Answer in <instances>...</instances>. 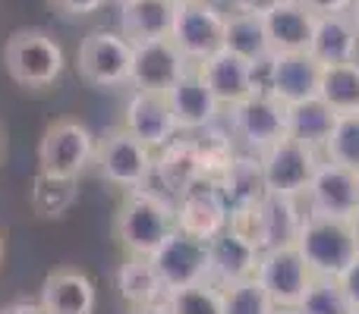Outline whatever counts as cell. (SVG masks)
<instances>
[{"label": "cell", "instance_id": "7", "mask_svg": "<svg viewBox=\"0 0 359 314\" xmlns=\"http://www.w3.org/2000/svg\"><path fill=\"white\" fill-rule=\"evenodd\" d=\"M322 63L309 50H280L268 60L255 63V85L259 92H271L284 104L316 98L322 85Z\"/></svg>", "mask_w": 359, "mask_h": 314}, {"label": "cell", "instance_id": "36", "mask_svg": "<svg viewBox=\"0 0 359 314\" xmlns=\"http://www.w3.org/2000/svg\"><path fill=\"white\" fill-rule=\"evenodd\" d=\"M168 305L174 314H224V299L221 286L205 280L196 286H183V290L168 292Z\"/></svg>", "mask_w": 359, "mask_h": 314}, {"label": "cell", "instance_id": "34", "mask_svg": "<svg viewBox=\"0 0 359 314\" xmlns=\"http://www.w3.org/2000/svg\"><path fill=\"white\" fill-rule=\"evenodd\" d=\"M221 299H224V314H280L278 305L271 302V296L265 292V286L255 277L221 286Z\"/></svg>", "mask_w": 359, "mask_h": 314}, {"label": "cell", "instance_id": "2", "mask_svg": "<svg viewBox=\"0 0 359 314\" xmlns=\"http://www.w3.org/2000/svg\"><path fill=\"white\" fill-rule=\"evenodd\" d=\"M4 66L16 85L29 92L50 88L63 76L67 57L57 38L44 29H19L10 35L4 48Z\"/></svg>", "mask_w": 359, "mask_h": 314}, {"label": "cell", "instance_id": "31", "mask_svg": "<svg viewBox=\"0 0 359 314\" xmlns=\"http://www.w3.org/2000/svg\"><path fill=\"white\" fill-rule=\"evenodd\" d=\"M318 98L341 117L344 113H359V60L325 66Z\"/></svg>", "mask_w": 359, "mask_h": 314}, {"label": "cell", "instance_id": "15", "mask_svg": "<svg viewBox=\"0 0 359 314\" xmlns=\"http://www.w3.org/2000/svg\"><path fill=\"white\" fill-rule=\"evenodd\" d=\"M177 204V229L196 236V239H215L230 223V208L224 201L215 179H198L196 185L174 198Z\"/></svg>", "mask_w": 359, "mask_h": 314}, {"label": "cell", "instance_id": "5", "mask_svg": "<svg viewBox=\"0 0 359 314\" xmlns=\"http://www.w3.org/2000/svg\"><path fill=\"white\" fill-rule=\"evenodd\" d=\"M224 117H227V129L243 145V151L262 155L287 136V104L274 98L271 92H252L240 104L227 107Z\"/></svg>", "mask_w": 359, "mask_h": 314}, {"label": "cell", "instance_id": "39", "mask_svg": "<svg viewBox=\"0 0 359 314\" xmlns=\"http://www.w3.org/2000/svg\"><path fill=\"white\" fill-rule=\"evenodd\" d=\"M303 6H309L312 13H350V6H353V0H299Z\"/></svg>", "mask_w": 359, "mask_h": 314}, {"label": "cell", "instance_id": "18", "mask_svg": "<svg viewBox=\"0 0 359 314\" xmlns=\"http://www.w3.org/2000/svg\"><path fill=\"white\" fill-rule=\"evenodd\" d=\"M262 248L240 236L236 229L224 227L215 239H208V280L217 286H230L240 280L255 277Z\"/></svg>", "mask_w": 359, "mask_h": 314}, {"label": "cell", "instance_id": "33", "mask_svg": "<svg viewBox=\"0 0 359 314\" xmlns=\"http://www.w3.org/2000/svg\"><path fill=\"white\" fill-rule=\"evenodd\" d=\"M322 157L359 173V113L337 117L334 129H331L328 142L322 148Z\"/></svg>", "mask_w": 359, "mask_h": 314}, {"label": "cell", "instance_id": "6", "mask_svg": "<svg viewBox=\"0 0 359 314\" xmlns=\"http://www.w3.org/2000/svg\"><path fill=\"white\" fill-rule=\"evenodd\" d=\"M98 138L79 120H54L38 142V170L50 176L79 179L95 164Z\"/></svg>", "mask_w": 359, "mask_h": 314}, {"label": "cell", "instance_id": "32", "mask_svg": "<svg viewBox=\"0 0 359 314\" xmlns=\"http://www.w3.org/2000/svg\"><path fill=\"white\" fill-rule=\"evenodd\" d=\"M192 142H196L198 160H202V173L208 179H217L227 164L236 157V138L227 126L215 123V126H205V129L192 132Z\"/></svg>", "mask_w": 359, "mask_h": 314}, {"label": "cell", "instance_id": "43", "mask_svg": "<svg viewBox=\"0 0 359 314\" xmlns=\"http://www.w3.org/2000/svg\"><path fill=\"white\" fill-rule=\"evenodd\" d=\"M350 19H353L356 35H359V0H353V6H350Z\"/></svg>", "mask_w": 359, "mask_h": 314}, {"label": "cell", "instance_id": "17", "mask_svg": "<svg viewBox=\"0 0 359 314\" xmlns=\"http://www.w3.org/2000/svg\"><path fill=\"white\" fill-rule=\"evenodd\" d=\"M196 69L205 79V85L211 88V94L221 101L224 110L240 104V101L249 98L252 92H259V85H255V63H249L246 57L233 54V50H227V48L211 54L208 60L196 63Z\"/></svg>", "mask_w": 359, "mask_h": 314}, {"label": "cell", "instance_id": "1", "mask_svg": "<svg viewBox=\"0 0 359 314\" xmlns=\"http://www.w3.org/2000/svg\"><path fill=\"white\" fill-rule=\"evenodd\" d=\"M177 229V204L161 189L139 185L130 189L117 208L114 236L126 255H142L151 258L164 245L170 233Z\"/></svg>", "mask_w": 359, "mask_h": 314}, {"label": "cell", "instance_id": "28", "mask_svg": "<svg viewBox=\"0 0 359 314\" xmlns=\"http://www.w3.org/2000/svg\"><path fill=\"white\" fill-rule=\"evenodd\" d=\"M117 290H120V299H123L130 308H136V305H151L168 296V290H164L151 258H142V255H126V261L117 271Z\"/></svg>", "mask_w": 359, "mask_h": 314}, {"label": "cell", "instance_id": "12", "mask_svg": "<svg viewBox=\"0 0 359 314\" xmlns=\"http://www.w3.org/2000/svg\"><path fill=\"white\" fill-rule=\"evenodd\" d=\"M192 63L183 57L170 38H155V41L133 44V69H130V88L133 92H151L168 94L170 88L189 73Z\"/></svg>", "mask_w": 359, "mask_h": 314}, {"label": "cell", "instance_id": "30", "mask_svg": "<svg viewBox=\"0 0 359 314\" xmlns=\"http://www.w3.org/2000/svg\"><path fill=\"white\" fill-rule=\"evenodd\" d=\"M79 198V179H67V176H50V173H41L32 179L29 189V201L35 217L41 220H57L63 217Z\"/></svg>", "mask_w": 359, "mask_h": 314}, {"label": "cell", "instance_id": "10", "mask_svg": "<svg viewBox=\"0 0 359 314\" xmlns=\"http://www.w3.org/2000/svg\"><path fill=\"white\" fill-rule=\"evenodd\" d=\"M82 82L92 88H120L130 85L133 69V44L117 31L95 29L82 38L79 54H76Z\"/></svg>", "mask_w": 359, "mask_h": 314}, {"label": "cell", "instance_id": "47", "mask_svg": "<svg viewBox=\"0 0 359 314\" xmlns=\"http://www.w3.org/2000/svg\"><path fill=\"white\" fill-rule=\"evenodd\" d=\"M114 3H117V6H123V3H130V0H114Z\"/></svg>", "mask_w": 359, "mask_h": 314}, {"label": "cell", "instance_id": "9", "mask_svg": "<svg viewBox=\"0 0 359 314\" xmlns=\"http://www.w3.org/2000/svg\"><path fill=\"white\" fill-rule=\"evenodd\" d=\"M224 29H227V10L221 3H215V0H192V3L177 6L170 41L196 66V63L208 60L211 54H217L224 48Z\"/></svg>", "mask_w": 359, "mask_h": 314}, {"label": "cell", "instance_id": "13", "mask_svg": "<svg viewBox=\"0 0 359 314\" xmlns=\"http://www.w3.org/2000/svg\"><path fill=\"white\" fill-rule=\"evenodd\" d=\"M151 264L168 292L205 283L208 280V242L196 239L183 229H174L164 239V245L151 255Z\"/></svg>", "mask_w": 359, "mask_h": 314}, {"label": "cell", "instance_id": "40", "mask_svg": "<svg viewBox=\"0 0 359 314\" xmlns=\"http://www.w3.org/2000/svg\"><path fill=\"white\" fill-rule=\"evenodd\" d=\"M284 0H233L230 3V10H243V13H259V16H265V13H271L274 6H280Z\"/></svg>", "mask_w": 359, "mask_h": 314}, {"label": "cell", "instance_id": "42", "mask_svg": "<svg viewBox=\"0 0 359 314\" xmlns=\"http://www.w3.org/2000/svg\"><path fill=\"white\" fill-rule=\"evenodd\" d=\"M130 314H174V311H170L168 299H158L151 305H136V308H130Z\"/></svg>", "mask_w": 359, "mask_h": 314}, {"label": "cell", "instance_id": "37", "mask_svg": "<svg viewBox=\"0 0 359 314\" xmlns=\"http://www.w3.org/2000/svg\"><path fill=\"white\" fill-rule=\"evenodd\" d=\"M104 3L107 0H50V6L57 13H63V16H92Z\"/></svg>", "mask_w": 359, "mask_h": 314}, {"label": "cell", "instance_id": "48", "mask_svg": "<svg viewBox=\"0 0 359 314\" xmlns=\"http://www.w3.org/2000/svg\"><path fill=\"white\" fill-rule=\"evenodd\" d=\"M215 3H221V6H224V3H233V0H215Z\"/></svg>", "mask_w": 359, "mask_h": 314}, {"label": "cell", "instance_id": "19", "mask_svg": "<svg viewBox=\"0 0 359 314\" xmlns=\"http://www.w3.org/2000/svg\"><path fill=\"white\" fill-rule=\"evenodd\" d=\"M168 101L177 117L180 132H198V129H205V126L221 123V117H224L221 101L211 94V88L205 85V79L198 76L196 66H189V73L170 88Z\"/></svg>", "mask_w": 359, "mask_h": 314}, {"label": "cell", "instance_id": "41", "mask_svg": "<svg viewBox=\"0 0 359 314\" xmlns=\"http://www.w3.org/2000/svg\"><path fill=\"white\" fill-rule=\"evenodd\" d=\"M0 314H44V311H41V305H38V302H29V299H16V302L4 305V308H0Z\"/></svg>", "mask_w": 359, "mask_h": 314}, {"label": "cell", "instance_id": "14", "mask_svg": "<svg viewBox=\"0 0 359 314\" xmlns=\"http://www.w3.org/2000/svg\"><path fill=\"white\" fill-rule=\"evenodd\" d=\"M303 198L309 214L353 220V214L359 210V173L322 157Z\"/></svg>", "mask_w": 359, "mask_h": 314}, {"label": "cell", "instance_id": "22", "mask_svg": "<svg viewBox=\"0 0 359 314\" xmlns=\"http://www.w3.org/2000/svg\"><path fill=\"white\" fill-rule=\"evenodd\" d=\"M215 183L230 210L252 208V204H262L268 198L265 170H262V157L255 151H236V157L230 160L227 170Z\"/></svg>", "mask_w": 359, "mask_h": 314}, {"label": "cell", "instance_id": "23", "mask_svg": "<svg viewBox=\"0 0 359 314\" xmlns=\"http://www.w3.org/2000/svg\"><path fill=\"white\" fill-rule=\"evenodd\" d=\"M309 54L322 66H337V63L359 60V35L350 13H322L316 19Z\"/></svg>", "mask_w": 359, "mask_h": 314}, {"label": "cell", "instance_id": "44", "mask_svg": "<svg viewBox=\"0 0 359 314\" xmlns=\"http://www.w3.org/2000/svg\"><path fill=\"white\" fill-rule=\"evenodd\" d=\"M350 227H353V239H356V252H359V210L353 214V220H350Z\"/></svg>", "mask_w": 359, "mask_h": 314}, {"label": "cell", "instance_id": "24", "mask_svg": "<svg viewBox=\"0 0 359 314\" xmlns=\"http://www.w3.org/2000/svg\"><path fill=\"white\" fill-rule=\"evenodd\" d=\"M316 19H318V13H312L299 0H284L271 13H265L271 54H280V50H309Z\"/></svg>", "mask_w": 359, "mask_h": 314}, {"label": "cell", "instance_id": "27", "mask_svg": "<svg viewBox=\"0 0 359 314\" xmlns=\"http://www.w3.org/2000/svg\"><path fill=\"white\" fill-rule=\"evenodd\" d=\"M224 48L246 57L249 63L268 60V57H271V41H268L265 16H259V13H243V10H227Z\"/></svg>", "mask_w": 359, "mask_h": 314}, {"label": "cell", "instance_id": "3", "mask_svg": "<svg viewBox=\"0 0 359 314\" xmlns=\"http://www.w3.org/2000/svg\"><path fill=\"white\" fill-rule=\"evenodd\" d=\"M297 248L309 261L316 277H341L356 258V239L350 220L337 217H322L306 210L303 227L297 233Z\"/></svg>", "mask_w": 359, "mask_h": 314}, {"label": "cell", "instance_id": "45", "mask_svg": "<svg viewBox=\"0 0 359 314\" xmlns=\"http://www.w3.org/2000/svg\"><path fill=\"white\" fill-rule=\"evenodd\" d=\"M0 264H4V236H0Z\"/></svg>", "mask_w": 359, "mask_h": 314}, {"label": "cell", "instance_id": "35", "mask_svg": "<svg viewBox=\"0 0 359 314\" xmlns=\"http://www.w3.org/2000/svg\"><path fill=\"white\" fill-rule=\"evenodd\" d=\"M290 314H353V305L334 277H316Z\"/></svg>", "mask_w": 359, "mask_h": 314}, {"label": "cell", "instance_id": "26", "mask_svg": "<svg viewBox=\"0 0 359 314\" xmlns=\"http://www.w3.org/2000/svg\"><path fill=\"white\" fill-rule=\"evenodd\" d=\"M337 117L322 98H306V101H297V104H287V136L290 138H299L303 145L309 148H325L328 142L331 129H334Z\"/></svg>", "mask_w": 359, "mask_h": 314}, {"label": "cell", "instance_id": "50", "mask_svg": "<svg viewBox=\"0 0 359 314\" xmlns=\"http://www.w3.org/2000/svg\"><path fill=\"white\" fill-rule=\"evenodd\" d=\"M353 314H359V308H353Z\"/></svg>", "mask_w": 359, "mask_h": 314}, {"label": "cell", "instance_id": "4", "mask_svg": "<svg viewBox=\"0 0 359 314\" xmlns=\"http://www.w3.org/2000/svg\"><path fill=\"white\" fill-rule=\"evenodd\" d=\"M95 166H98V176L104 183L130 192L151 183V176H155V151L139 142L130 129L117 126V129L104 132L98 138Z\"/></svg>", "mask_w": 359, "mask_h": 314}, {"label": "cell", "instance_id": "49", "mask_svg": "<svg viewBox=\"0 0 359 314\" xmlns=\"http://www.w3.org/2000/svg\"><path fill=\"white\" fill-rule=\"evenodd\" d=\"M0 155H4V142H0Z\"/></svg>", "mask_w": 359, "mask_h": 314}, {"label": "cell", "instance_id": "21", "mask_svg": "<svg viewBox=\"0 0 359 314\" xmlns=\"http://www.w3.org/2000/svg\"><path fill=\"white\" fill-rule=\"evenodd\" d=\"M151 179H158L161 192L170 198L183 195L198 179H208L202 173V160H198L192 136H177L174 142H168L161 151H155V176Z\"/></svg>", "mask_w": 359, "mask_h": 314}, {"label": "cell", "instance_id": "20", "mask_svg": "<svg viewBox=\"0 0 359 314\" xmlns=\"http://www.w3.org/2000/svg\"><path fill=\"white\" fill-rule=\"evenodd\" d=\"M38 305L44 314H95L98 290L88 273L73 271V267H57L44 277Z\"/></svg>", "mask_w": 359, "mask_h": 314}, {"label": "cell", "instance_id": "25", "mask_svg": "<svg viewBox=\"0 0 359 314\" xmlns=\"http://www.w3.org/2000/svg\"><path fill=\"white\" fill-rule=\"evenodd\" d=\"M177 3L170 0H130L120 6V35L130 44L170 38Z\"/></svg>", "mask_w": 359, "mask_h": 314}, {"label": "cell", "instance_id": "46", "mask_svg": "<svg viewBox=\"0 0 359 314\" xmlns=\"http://www.w3.org/2000/svg\"><path fill=\"white\" fill-rule=\"evenodd\" d=\"M170 3H177V6H180V3H192V0H170Z\"/></svg>", "mask_w": 359, "mask_h": 314}, {"label": "cell", "instance_id": "29", "mask_svg": "<svg viewBox=\"0 0 359 314\" xmlns=\"http://www.w3.org/2000/svg\"><path fill=\"white\" fill-rule=\"evenodd\" d=\"M262 214V242L265 248L271 245H287V242H297V233L303 227V210H299V198L290 195H271L259 204ZM262 248V252H265Z\"/></svg>", "mask_w": 359, "mask_h": 314}, {"label": "cell", "instance_id": "11", "mask_svg": "<svg viewBox=\"0 0 359 314\" xmlns=\"http://www.w3.org/2000/svg\"><path fill=\"white\" fill-rule=\"evenodd\" d=\"M259 157H262V170H265L268 192L271 195H290V198L306 195L318 164H322V151L309 148V145H303L299 138H290V136L274 142Z\"/></svg>", "mask_w": 359, "mask_h": 314}, {"label": "cell", "instance_id": "16", "mask_svg": "<svg viewBox=\"0 0 359 314\" xmlns=\"http://www.w3.org/2000/svg\"><path fill=\"white\" fill-rule=\"evenodd\" d=\"M123 129H130L151 151H161L164 145L180 136V126L174 110H170L168 94H151V92L130 94L123 110Z\"/></svg>", "mask_w": 359, "mask_h": 314}, {"label": "cell", "instance_id": "8", "mask_svg": "<svg viewBox=\"0 0 359 314\" xmlns=\"http://www.w3.org/2000/svg\"><path fill=\"white\" fill-rule=\"evenodd\" d=\"M255 280L265 286V292L271 296L280 314H290L312 286L316 273H312L309 261L303 258V252L297 248V242H287V245H271L262 252Z\"/></svg>", "mask_w": 359, "mask_h": 314}, {"label": "cell", "instance_id": "38", "mask_svg": "<svg viewBox=\"0 0 359 314\" xmlns=\"http://www.w3.org/2000/svg\"><path fill=\"white\" fill-rule=\"evenodd\" d=\"M337 283H341L344 296L350 299V305H353V308H359V255L353 258V264H350L347 271L337 277Z\"/></svg>", "mask_w": 359, "mask_h": 314}]
</instances>
